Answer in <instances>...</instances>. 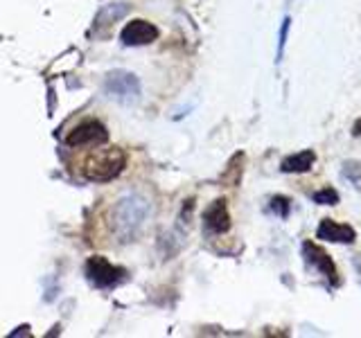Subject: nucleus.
<instances>
[{"mask_svg":"<svg viewBox=\"0 0 361 338\" xmlns=\"http://www.w3.org/2000/svg\"><path fill=\"white\" fill-rule=\"evenodd\" d=\"M343 174L348 178H353V180H359L361 178V163H345Z\"/></svg>","mask_w":361,"mask_h":338,"instance_id":"14","label":"nucleus"},{"mask_svg":"<svg viewBox=\"0 0 361 338\" xmlns=\"http://www.w3.org/2000/svg\"><path fill=\"white\" fill-rule=\"evenodd\" d=\"M203 225H206L208 232L214 234H224L231 230V212H228V201L217 199L212 201L210 206L203 212Z\"/></svg>","mask_w":361,"mask_h":338,"instance_id":"8","label":"nucleus"},{"mask_svg":"<svg viewBox=\"0 0 361 338\" xmlns=\"http://www.w3.org/2000/svg\"><path fill=\"white\" fill-rule=\"evenodd\" d=\"M127 5L124 7H120V5H109V7H104L99 11V16H97V20H95V27H99V25H104V27H109V25H113L120 16H124L127 14Z\"/></svg>","mask_w":361,"mask_h":338,"instance_id":"11","label":"nucleus"},{"mask_svg":"<svg viewBox=\"0 0 361 338\" xmlns=\"http://www.w3.org/2000/svg\"><path fill=\"white\" fill-rule=\"evenodd\" d=\"M314 163H316L314 151H298L293 156H287L285 161L280 163V169L285 174H305L314 167Z\"/></svg>","mask_w":361,"mask_h":338,"instance_id":"10","label":"nucleus"},{"mask_svg":"<svg viewBox=\"0 0 361 338\" xmlns=\"http://www.w3.org/2000/svg\"><path fill=\"white\" fill-rule=\"evenodd\" d=\"M104 93L120 104H133L140 97V82L133 73L113 70L104 79Z\"/></svg>","mask_w":361,"mask_h":338,"instance_id":"3","label":"nucleus"},{"mask_svg":"<svg viewBox=\"0 0 361 338\" xmlns=\"http://www.w3.org/2000/svg\"><path fill=\"white\" fill-rule=\"evenodd\" d=\"M314 201L319 203V206H336L338 203V192L334 187H323L314 194Z\"/></svg>","mask_w":361,"mask_h":338,"instance_id":"12","label":"nucleus"},{"mask_svg":"<svg viewBox=\"0 0 361 338\" xmlns=\"http://www.w3.org/2000/svg\"><path fill=\"white\" fill-rule=\"evenodd\" d=\"M353 135H361V120H357V124L353 127Z\"/></svg>","mask_w":361,"mask_h":338,"instance_id":"16","label":"nucleus"},{"mask_svg":"<svg viewBox=\"0 0 361 338\" xmlns=\"http://www.w3.org/2000/svg\"><path fill=\"white\" fill-rule=\"evenodd\" d=\"M289 18L282 20V30H280V45H278V59L282 56V50H285V39H287V30H289Z\"/></svg>","mask_w":361,"mask_h":338,"instance_id":"15","label":"nucleus"},{"mask_svg":"<svg viewBox=\"0 0 361 338\" xmlns=\"http://www.w3.org/2000/svg\"><path fill=\"white\" fill-rule=\"evenodd\" d=\"M149 217V201L140 194L122 196L109 214V225L113 237L120 244H129L140 234L142 225Z\"/></svg>","mask_w":361,"mask_h":338,"instance_id":"1","label":"nucleus"},{"mask_svg":"<svg viewBox=\"0 0 361 338\" xmlns=\"http://www.w3.org/2000/svg\"><path fill=\"white\" fill-rule=\"evenodd\" d=\"M109 140L106 127L95 118H88L84 122H79L77 127L66 135L68 146H99Z\"/></svg>","mask_w":361,"mask_h":338,"instance_id":"5","label":"nucleus"},{"mask_svg":"<svg viewBox=\"0 0 361 338\" xmlns=\"http://www.w3.org/2000/svg\"><path fill=\"white\" fill-rule=\"evenodd\" d=\"M316 237L323 242H332V244H353L357 239L355 228H350L348 223H336L332 219H323Z\"/></svg>","mask_w":361,"mask_h":338,"instance_id":"9","label":"nucleus"},{"mask_svg":"<svg viewBox=\"0 0 361 338\" xmlns=\"http://www.w3.org/2000/svg\"><path fill=\"white\" fill-rule=\"evenodd\" d=\"M269 208H271V212H276L278 217L285 219L287 214H289V210H291V201L285 199V196H274V199H271V203H269Z\"/></svg>","mask_w":361,"mask_h":338,"instance_id":"13","label":"nucleus"},{"mask_svg":"<svg viewBox=\"0 0 361 338\" xmlns=\"http://www.w3.org/2000/svg\"><path fill=\"white\" fill-rule=\"evenodd\" d=\"M124 165H127L124 151L118 146H106V149H99L86 158L82 163V174L88 180H95V183H106V180H113L122 174Z\"/></svg>","mask_w":361,"mask_h":338,"instance_id":"2","label":"nucleus"},{"mask_svg":"<svg viewBox=\"0 0 361 338\" xmlns=\"http://www.w3.org/2000/svg\"><path fill=\"white\" fill-rule=\"evenodd\" d=\"M302 253H305V262H307L310 266H314L321 275H325L334 287L338 284V282H341V280H338V273H336V266L332 262V257L327 255L319 244L305 242L302 244Z\"/></svg>","mask_w":361,"mask_h":338,"instance_id":"7","label":"nucleus"},{"mask_svg":"<svg viewBox=\"0 0 361 338\" xmlns=\"http://www.w3.org/2000/svg\"><path fill=\"white\" fill-rule=\"evenodd\" d=\"M156 39H158V27L142 18L129 20L120 32V41L124 45H129V48H135V45H149Z\"/></svg>","mask_w":361,"mask_h":338,"instance_id":"6","label":"nucleus"},{"mask_svg":"<svg viewBox=\"0 0 361 338\" xmlns=\"http://www.w3.org/2000/svg\"><path fill=\"white\" fill-rule=\"evenodd\" d=\"M84 270H86V277L93 282L97 289H111L124 277V270L120 266H113L109 259L102 255L88 257Z\"/></svg>","mask_w":361,"mask_h":338,"instance_id":"4","label":"nucleus"}]
</instances>
